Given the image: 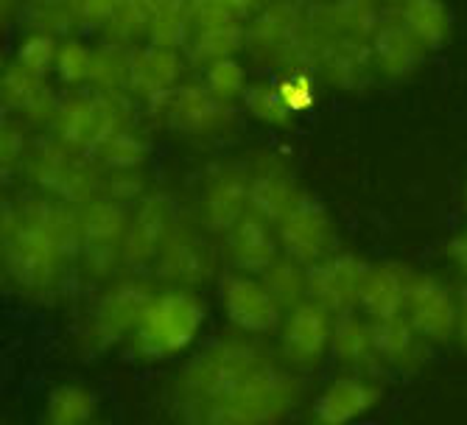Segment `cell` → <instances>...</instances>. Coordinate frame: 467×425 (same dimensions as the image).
<instances>
[{
  "mask_svg": "<svg viewBox=\"0 0 467 425\" xmlns=\"http://www.w3.org/2000/svg\"><path fill=\"white\" fill-rule=\"evenodd\" d=\"M395 17L426 51H440L448 46L453 20L445 0H406L400 9H395Z\"/></svg>",
  "mask_w": 467,
  "mask_h": 425,
  "instance_id": "28",
  "label": "cell"
},
{
  "mask_svg": "<svg viewBox=\"0 0 467 425\" xmlns=\"http://www.w3.org/2000/svg\"><path fill=\"white\" fill-rule=\"evenodd\" d=\"M333 314L322 306L306 300L296 308L285 311L283 325L277 330V356L285 367L303 372L325 361L330 356L333 336Z\"/></svg>",
  "mask_w": 467,
  "mask_h": 425,
  "instance_id": "12",
  "label": "cell"
},
{
  "mask_svg": "<svg viewBox=\"0 0 467 425\" xmlns=\"http://www.w3.org/2000/svg\"><path fill=\"white\" fill-rule=\"evenodd\" d=\"M277 90L285 101V107L296 112H308L317 104V81L311 70H285L277 76Z\"/></svg>",
  "mask_w": 467,
  "mask_h": 425,
  "instance_id": "43",
  "label": "cell"
},
{
  "mask_svg": "<svg viewBox=\"0 0 467 425\" xmlns=\"http://www.w3.org/2000/svg\"><path fill=\"white\" fill-rule=\"evenodd\" d=\"M261 277L283 311H291L308 300V266L288 258V254H280Z\"/></svg>",
  "mask_w": 467,
  "mask_h": 425,
  "instance_id": "35",
  "label": "cell"
},
{
  "mask_svg": "<svg viewBox=\"0 0 467 425\" xmlns=\"http://www.w3.org/2000/svg\"><path fill=\"white\" fill-rule=\"evenodd\" d=\"M314 70L325 84L336 90H361L372 81L375 65L369 39L348 36V34H325L314 57Z\"/></svg>",
  "mask_w": 467,
  "mask_h": 425,
  "instance_id": "19",
  "label": "cell"
},
{
  "mask_svg": "<svg viewBox=\"0 0 467 425\" xmlns=\"http://www.w3.org/2000/svg\"><path fill=\"white\" fill-rule=\"evenodd\" d=\"M202 84L219 101L233 104V101L244 98V93L249 90L252 81H249L246 65L238 57H230V59H219L213 65L202 67Z\"/></svg>",
  "mask_w": 467,
  "mask_h": 425,
  "instance_id": "39",
  "label": "cell"
},
{
  "mask_svg": "<svg viewBox=\"0 0 467 425\" xmlns=\"http://www.w3.org/2000/svg\"><path fill=\"white\" fill-rule=\"evenodd\" d=\"M372 342L378 361L384 369L414 375L431 361V345L422 338L406 316L387 319V322H372Z\"/></svg>",
  "mask_w": 467,
  "mask_h": 425,
  "instance_id": "26",
  "label": "cell"
},
{
  "mask_svg": "<svg viewBox=\"0 0 467 425\" xmlns=\"http://www.w3.org/2000/svg\"><path fill=\"white\" fill-rule=\"evenodd\" d=\"M367 272H369V264L361 254L336 249L319 264L308 266V300L322 306L333 316L358 311V296H361Z\"/></svg>",
  "mask_w": 467,
  "mask_h": 425,
  "instance_id": "16",
  "label": "cell"
},
{
  "mask_svg": "<svg viewBox=\"0 0 467 425\" xmlns=\"http://www.w3.org/2000/svg\"><path fill=\"white\" fill-rule=\"evenodd\" d=\"M269 4H272V0H227V6H230V12H233V17L238 23L254 20Z\"/></svg>",
  "mask_w": 467,
  "mask_h": 425,
  "instance_id": "48",
  "label": "cell"
},
{
  "mask_svg": "<svg viewBox=\"0 0 467 425\" xmlns=\"http://www.w3.org/2000/svg\"><path fill=\"white\" fill-rule=\"evenodd\" d=\"M96 425H107V422H96Z\"/></svg>",
  "mask_w": 467,
  "mask_h": 425,
  "instance_id": "52",
  "label": "cell"
},
{
  "mask_svg": "<svg viewBox=\"0 0 467 425\" xmlns=\"http://www.w3.org/2000/svg\"><path fill=\"white\" fill-rule=\"evenodd\" d=\"M319 4L330 34L369 39L378 26L387 20L380 0H319Z\"/></svg>",
  "mask_w": 467,
  "mask_h": 425,
  "instance_id": "30",
  "label": "cell"
},
{
  "mask_svg": "<svg viewBox=\"0 0 467 425\" xmlns=\"http://www.w3.org/2000/svg\"><path fill=\"white\" fill-rule=\"evenodd\" d=\"M330 356L348 372H361V375H372V378H380L387 372L375 353L372 322L367 316H361L358 311L336 314L333 336H330Z\"/></svg>",
  "mask_w": 467,
  "mask_h": 425,
  "instance_id": "27",
  "label": "cell"
},
{
  "mask_svg": "<svg viewBox=\"0 0 467 425\" xmlns=\"http://www.w3.org/2000/svg\"><path fill=\"white\" fill-rule=\"evenodd\" d=\"M369 51H372L375 73L392 81H403L414 76L429 54L398 17H387L378 26V31L369 36Z\"/></svg>",
  "mask_w": 467,
  "mask_h": 425,
  "instance_id": "25",
  "label": "cell"
},
{
  "mask_svg": "<svg viewBox=\"0 0 467 425\" xmlns=\"http://www.w3.org/2000/svg\"><path fill=\"white\" fill-rule=\"evenodd\" d=\"M249 118H254L264 126H275V130H288L294 112L285 107L277 84L275 81H254L241 98Z\"/></svg>",
  "mask_w": 467,
  "mask_h": 425,
  "instance_id": "37",
  "label": "cell"
},
{
  "mask_svg": "<svg viewBox=\"0 0 467 425\" xmlns=\"http://www.w3.org/2000/svg\"><path fill=\"white\" fill-rule=\"evenodd\" d=\"M241 51H246V23H222V26L196 28L185 48L188 62L199 67L238 57Z\"/></svg>",
  "mask_w": 467,
  "mask_h": 425,
  "instance_id": "31",
  "label": "cell"
},
{
  "mask_svg": "<svg viewBox=\"0 0 467 425\" xmlns=\"http://www.w3.org/2000/svg\"><path fill=\"white\" fill-rule=\"evenodd\" d=\"M303 380L280 356L254 369L227 400L180 411V425H280L300 403Z\"/></svg>",
  "mask_w": 467,
  "mask_h": 425,
  "instance_id": "3",
  "label": "cell"
},
{
  "mask_svg": "<svg viewBox=\"0 0 467 425\" xmlns=\"http://www.w3.org/2000/svg\"><path fill=\"white\" fill-rule=\"evenodd\" d=\"M177 212L171 207V199L162 193H149L143 202L135 204L130 230L123 238V272L143 275L154 266L157 254L174 227Z\"/></svg>",
  "mask_w": 467,
  "mask_h": 425,
  "instance_id": "17",
  "label": "cell"
},
{
  "mask_svg": "<svg viewBox=\"0 0 467 425\" xmlns=\"http://www.w3.org/2000/svg\"><path fill=\"white\" fill-rule=\"evenodd\" d=\"M160 6H162V0H120L109 23L104 26L107 39L130 48L132 42L149 36V28L157 17Z\"/></svg>",
  "mask_w": 467,
  "mask_h": 425,
  "instance_id": "33",
  "label": "cell"
},
{
  "mask_svg": "<svg viewBox=\"0 0 467 425\" xmlns=\"http://www.w3.org/2000/svg\"><path fill=\"white\" fill-rule=\"evenodd\" d=\"M26 0H0V9H4V20L9 23L17 12H23Z\"/></svg>",
  "mask_w": 467,
  "mask_h": 425,
  "instance_id": "49",
  "label": "cell"
},
{
  "mask_svg": "<svg viewBox=\"0 0 467 425\" xmlns=\"http://www.w3.org/2000/svg\"><path fill=\"white\" fill-rule=\"evenodd\" d=\"M73 149L59 143L57 138H48V140H39L31 146V154L26 160V168H23V174L26 180L39 191V193H46V196H54L65 171H67V165L73 160Z\"/></svg>",
  "mask_w": 467,
  "mask_h": 425,
  "instance_id": "32",
  "label": "cell"
},
{
  "mask_svg": "<svg viewBox=\"0 0 467 425\" xmlns=\"http://www.w3.org/2000/svg\"><path fill=\"white\" fill-rule=\"evenodd\" d=\"M207 322V306L196 288H157L132 336V353L140 361H171L188 356Z\"/></svg>",
  "mask_w": 467,
  "mask_h": 425,
  "instance_id": "4",
  "label": "cell"
},
{
  "mask_svg": "<svg viewBox=\"0 0 467 425\" xmlns=\"http://www.w3.org/2000/svg\"><path fill=\"white\" fill-rule=\"evenodd\" d=\"M275 356L277 350L261 345V338H249L241 333H227L207 342L204 347L191 353L177 372V414L233 398L246 384V378Z\"/></svg>",
  "mask_w": 467,
  "mask_h": 425,
  "instance_id": "2",
  "label": "cell"
},
{
  "mask_svg": "<svg viewBox=\"0 0 467 425\" xmlns=\"http://www.w3.org/2000/svg\"><path fill=\"white\" fill-rule=\"evenodd\" d=\"M202 224H191L185 219H174V227L168 233L151 275L162 285H180V288H199L216 275L219 252L210 244Z\"/></svg>",
  "mask_w": 467,
  "mask_h": 425,
  "instance_id": "9",
  "label": "cell"
},
{
  "mask_svg": "<svg viewBox=\"0 0 467 425\" xmlns=\"http://www.w3.org/2000/svg\"><path fill=\"white\" fill-rule=\"evenodd\" d=\"M182 76H185V59L180 51L146 42V46H135L130 51V84H126V93H132L135 98L143 101H154L180 88Z\"/></svg>",
  "mask_w": 467,
  "mask_h": 425,
  "instance_id": "22",
  "label": "cell"
},
{
  "mask_svg": "<svg viewBox=\"0 0 467 425\" xmlns=\"http://www.w3.org/2000/svg\"><path fill=\"white\" fill-rule=\"evenodd\" d=\"M93 70V48L88 42H81L76 36H67L59 42V54H57V78L67 88H78V84L90 81Z\"/></svg>",
  "mask_w": 467,
  "mask_h": 425,
  "instance_id": "41",
  "label": "cell"
},
{
  "mask_svg": "<svg viewBox=\"0 0 467 425\" xmlns=\"http://www.w3.org/2000/svg\"><path fill=\"white\" fill-rule=\"evenodd\" d=\"M4 277L26 294L54 291L67 266L78 264V207L36 193L4 204Z\"/></svg>",
  "mask_w": 467,
  "mask_h": 425,
  "instance_id": "1",
  "label": "cell"
},
{
  "mask_svg": "<svg viewBox=\"0 0 467 425\" xmlns=\"http://www.w3.org/2000/svg\"><path fill=\"white\" fill-rule=\"evenodd\" d=\"M462 202H464V212H467V182H464V193H462Z\"/></svg>",
  "mask_w": 467,
  "mask_h": 425,
  "instance_id": "51",
  "label": "cell"
},
{
  "mask_svg": "<svg viewBox=\"0 0 467 425\" xmlns=\"http://www.w3.org/2000/svg\"><path fill=\"white\" fill-rule=\"evenodd\" d=\"M275 230H277L283 254L300 261L303 266H314L336 252L333 216L311 193H303L300 202L291 207V212H285V219Z\"/></svg>",
  "mask_w": 467,
  "mask_h": 425,
  "instance_id": "14",
  "label": "cell"
},
{
  "mask_svg": "<svg viewBox=\"0 0 467 425\" xmlns=\"http://www.w3.org/2000/svg\"><path fill=\"white\" fill-rule=\"evenodd\" d=\"M303 193L306 191L300 188V182L294 180L288 165L277 162L275 157L252 165V171H249V212H258V216L266 219L269 224L277 227L285 219V212H291V207L300 202Z\"/></svg>",
  "mask_w": 467,
  "mask_h": 425,
  "instance_id": "24",
  "label": "cell"
},
{
  "mask_svg": "<svg viewBox=\"0 0 467 425\" xmlns=\"http://www.w3.org/2000/svg\"><path fill=\"white\" fill-rule=\"evenodd\" d=\"M445 261L453 269V275L462 283H467V227H462L445 241Z\"/></svg>",
  "mask_w": 467,
  "mask_h": 425,
  "instance_id": "46",
  "label": "cell"
},
{
  "mask_svg": "<svg viewBox=\"0 0 467 425\" xmlns=\"http://www.w3.org/2000/svg\"><path fill=\"white\" fill-rule=\"evenodd\" d=\"M154 291L157 285L149 277L132 272L109 280V285L96 296L88 319H84V330H81L84 350L101 356L118 347L120 342H132Z\"/></svg>",
  "mask_w": 467,
  "mask_h": 425,
  "instance_id": "6",
  "label": "cell"
},
{
  "mask_svg": "<svg viewBox=\"0 0 467 425\" xmlns=\"http://www.w3.org/2000/svg\"><path fill=\"white\" fill-rule=\"evenodd\" d=\"M222 252L230 269L254 275V277H261L283 254L275 224L261 219L258 212H246V216L222 238Z\"/></svg>",
  "mask_w": 467,
  "mask_h": 425,
  "instance_id": "20",
  "label": "cell"
},
{
  "mask_svg": "<svg viewBox=\"0 0 467 425\" xmlns=\"http://www.w3.org/2000/svg\"><path fill=\"white\" fill-rule=\"evenodd\" d=\"M130 51L118 42H101L99 48H93V70H90V84L93 90L101 93H126L130 84Z\"/></svg>",
  "mask_w": 467,
  "mask_h": 425,
  "instance_id": "36",
  "label": "cell"
},
{
  "mask_svg": "<svg viewBox=\"0 0 467 425\" xmlns=\"http://www.w3.org/2000/svg\"><path fill=\"white\" fill-rule=\"evenodd\" d=\"M96 392L78 380H65L48 392L42 406V425H96Z\"/></svg>",
  "mask_w": 467,
  "mask_h": 425,
  "instance_id": "29",
  "label": "cell"
},
{
  "mask_svg": "<svg viewBox=\"0 0 467 425\" xmlns=\"http://www.w3.org/2000/svg\"><path fill=\"white\" fill-rule=\"evenodd\" d=\"M149 107L168 123V130L188 138H213L235 126L233 104L219 101L202 81H182L171 93L149 101Z\"/></svg>",
  "mask_w": 467,
  "mask_h": 425,
  "instance_id": "11",
  "label": "cell"
},
{
  "mask_svg": "<svg viewBox=\"0 0 467 425\" xmlns=\"http://www.w3.org/2000/svg\"><path fill=\"white\" fill-rule=\"evenodd\" d=\"M120 0H73V20L78 28H104Z\"/></svg>",
  "mask_w": 467,
  "mask_h": 425,
  "instance_id": "45",
  "label": "cell"
},
{
  "mask_svg": "<svg viewBox=\"0 0 467 425\" xmlns=\"http://www.w3.org/2000/svg\"><path fill=\"white\" fill-rule=\"evenodd\" d=\"M311 0H272L246 23V51L264 62L285 70H314L319 34L311 28Z\"/></svg>",
  "mask_w": 467,
  "mask_h": 425,
  "instance_id": "5",
  "label": "cell"
},
{
  "mask_svg": "<svg viewBox=\"0 0 467 425\" xmlns=\"http://www.w3.org/2000/svg\"><path fill=\"white\" fill-rule=\"evenodd\" d=\"M380 4H384V6H392V9H400V6L406 4V0H380Z\"/></svg>",
  "mask_w": 467,
  "mask_h": 425,
  "instance_id": "50",
  "label": "cell"
},
{
  "mask_svg": "<svg viewBox=\"0 0 467 425\" xmlns=\"http://www.w3.org/2000/svg\"><path fill=\"white\" fill-rule=\"evenodd\" d=\"M0 101H4L6 112L23 118V123L36 126H51L59 109V98L48 78L26 70L20 62L6 65L4 78H0Z\"/></svg>",
  "mask_w": 467,
  "mask_h": 425,
  "instance_id": "21",
  "label": "cell"
},
{
  "mask_svg": "<svg viewBox=\"0 0 467 425\" xmlns=\"http://www.w3.org/2000/svg\"><path fill=\"white\" fill-rule=\"evenodd\" d=\"M403 316L431 347L453 342L456 285H451L445 277L434 272H414Z\"/></svg>",
  "mask_w": 467,
  "mask_h": 425,
  "instance_id": "15",
  "label": "cell"
},
{
  "mask_svg": "<svg viewBox=\"0 0 467 425\" xmlns=\"http://www.w3.org/2000/svg\"><path fill=\"white\" fill-rule=\"evenodd\" d=\"M453 342L462 353H467V283L456 285V333Z\"/></svg>",
  "mask_w": 467,
  "mask_h": 425,
  "instance_id": "47",
  "label": "cell"
},
{
  "mask_svg": "<svg viewBox=\"0 0 467 425\" xmlns=\"http://www.w3.org/2000/svg\"><path fill=\"white\" fill-rule=\"evenodd\" d=\"M219 303L233 333L249 338L277 336L285 311L266 288L264 277L227 269L219 280Z\"/></svg>",
  "mask_w": 467,
  "mask_h": 425,
  "instance_id": "10",
  "label": "cell"
},
{
  "mask_svg": "<svg viewBox=\"0 0 467 425\" xmlns=\"http://www.w3.org/2000/svg\"><path fill=\"white\" fill-rule=\"evenodd\" d=\"M130 126L123 93H70L51 120V138L73 151L96 154L112 135Z\"/></svg>",
  "mask_w": 467,
  "mask_h": 425,
  "instance_id": "7",
  "label": "cell"
},
{
  "mask_svg": "<svg viewBox=\"0 0 467 425\" xmlns=\"http://www.w3.org/2000/svg\"><path fill=\"white\" fill-rule=\"evenodd\" d=\"M93 157L99 160L104 171H130V168H143L149 157V146L140 132H135L132 126H126V130L112 135Z\"/></svg>",
  "mask_w": 467,
  "mask_h": 425,
  "instance_id": "38",
  "label": "cell"
},
{
  "mask_svg": "<svg viewBox=\"0 0 467 425\" xmlns=\"http://www.w3.org/2000/svg\"><path fill=\"white\" fill-rule=\"evenodd\" d=\"M149 180L143 168H130V171H107L104 177V196L120 204H138L149 196Z\"/></svg>",
  "mask_w": 467,
  "mask_h": 425,
  "instance_id": "44",
  "label": "cell"
},
{
  "mask_svg": "<svg viewBox=\"0 0 467 425\" xmlns=\"http://www.w3.org/2000/svg\"><path fill=\"white\" fill-rule=\"evenodd\" d=\"M249 212V168L227 165L207 177L199 199V224L207 235L224 238Z\"/></svg>",
  "mask_w": 467,
  "mask_h": 425,
  "instance_id": "18",
  "label": "cell"
},
{
  "mask_svg": "<svg viewBox=\"0 0 467 425\" xmlns=\"http://www.w3.org/2000/svg\"><path fill=\"white\" fill-rule=\"evenodd\" d=\"M384 400L380 378L361 372H338L319 389L308 409V425H353L372 414Z\"/></svg>",
  "mask_w": 467,
  "mask_h": 425,
  "instance_id": "13",
  "label": "cell"
},
{
  "mask_svg": "<svg viewBox=\"0 0 467 425\" xmlns=\"http://www.w3.org/2000/svg\"><path fill=\"white\" fill-rule=\"evenodd\" d=\"M414 272L398 261L369 264V272L361 285L358 314L369 322H387L406 314V300Z\"/></svg>",
  "mask_w": 467,
  "mask_h": 425,
  "instance_id": "23",
  "label": "cell"
},
{
  "mask_svg": "<svg viewBox=\"0 0 467 425\" xmlns=\"http://www.w3.org/2000/svg\"><path fill=\"white\" fill-rule=\"evenodd\" d=\"M196 31L193 12L188 0H162V6L149 28V42L160 48L182 51L188 48V42Z\"/></svg>",
  "mask_w": 467,
  "mask_h": 425,
  "instance_id": "34",
  "label": "cell"
},
{
  "mask_svg": "<svg viewBox=\"0 0 467 425\" xmlns=\"http://www.w3.org/2000/svg\"><path fill=\"white\" fill-rule=\"evenodd\" d=\"M59 42L54 34H46V31H28L20 46H17V54H15V62H20L26 70L48 78V73H54L57 67V54H59Z\"/></svg>",
  "mask_w": 467,
  "mask_h": 425,
  "instance_id": "40",
  "label": "cell"
},
{
  "mask_svg": "<svg viewBox=\"0 0 467 425\" xmlns=\"http://www.w3.org/2000/svg\"><path fill=\"white\" fill-rule=\"evenodd\" d=\"M31 138L23 120H4L0 126V165L4 174H17L26 168V160L31 154Z\"/></svg>",
  "mask_w": 467,
  "mask_h": 425,
  "instance_id": "42",
  "label": "cell"
},
{
  "mask_svg": "<svg viewBox=\"0 0 467 425\" xmlns=\"http://www.w3.org/2000/svg\"><path fill=\"white\" fill-rule=\"evenodd\" d=\"M132 212L126 204L112 202L107 196L93 199L90 204L78 207L81 222V252L78 266L90 280L109 283L123 272V238L130 230Z\"/></svg>",
  "mask_w": 467,
  "mask_h": 425,
  "instance_id": "8",
  "label": "cell"
}]
</instances>
